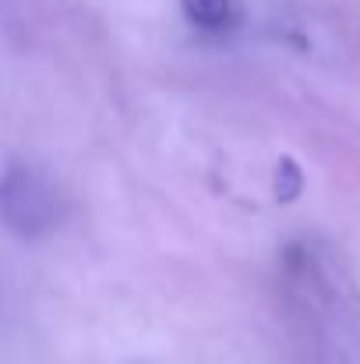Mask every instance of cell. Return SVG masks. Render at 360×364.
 Segmentation results:
<instances>
[{"label": "cell", "mask_w": 360, "mask_h": 364, "mask_svg": "<svg viewBox=\"0 0 360 364\" xmlns=\"http://www.w3.org/2000/svg\"><path fill=\"white\" fill-rule=\"evenodd\" d=\"M57 191L43 170L32 163H7L0 170V227L11 230L14 237L36 241L53 230L57 223Z\"/></svg>", "instance_id": "obj_1"}, {"label": "cell", "mask_w": 360, "mask_h": 364, "mask_svg": "<svg viewBox=\"0 0 360 364\" xmlns=\"http://www.w3.org/2000/svg\"><path fill=\"white\" fill-rule=\"evenodd\" d=\"M187 21L205 32H230L240 18L237 0H180Z\"/></svg>", "instance_id": "obj_2"}, {"label": "cell", "mask_w": 360, "mask_h": 364, "mask_svg": "<svg viewBox=\"0 0 360 364\" xmlns=\"http://www.w3.org/2000/svg\"><path fill=\"white\" fill-rule=\"evenodd\" d=\"M272 195L279 205H290L304 195V170L293 156H279L276 159V173H272Z\"/></svg>", "instance_id": "obj_3"}]
</instances>
